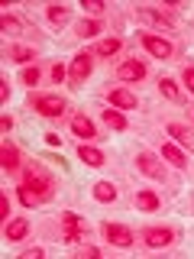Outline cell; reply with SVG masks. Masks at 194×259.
I'll return each instance as SVG.
<instances>
[{
  "label": "cell",
  "mask_w": 194,
  "mask_h": 259,
  "mask_svg": "<svg viewBox=\"0 0 194 259\" xmlns=\"http://www.w3.org/2000/svg\"><path fill=\"white\" fill-rule=\"evenodd\" d=\"M107 97H110V104H117V110H133V107H139V97H136L133 91H126V88H113Z\"/></svg>",
  "instance_id": "obj_8"
},
{
  "label": "cell",
  "mask_w": 194,
  "mask_h": 259,
  "mask_svg": "<svg viewBox=\"0 0 194 259\" xmlns=\"http://www.w3.org/2000/svg\"><path fill=\"white\" fill-rule=\"evenodd\" d=\"M71 130H75V136H81V140H94L97 136L94 120L87 117V113H75V117H71Z\"/></svg>",
  "instance_id": "obj_10"
},
{
  "label": "cell",
  "mask_w": 194,
  "mask_h": 259,
  "mask_svg": "<svg viewBox=\"0 0 194 259\" xmlns=\"http://www.w3.org/2000/svg\"><path fill=\"white\" fill-rule=\"evenodd\" d=\"M23 185H26L39 201H45L48 194H52V178H48L39 165H26V172H23Z\"/></svg>",
  "instance_id": "obj_1"
},
{
  "label": "cell",
  "mask_w": 194,
  "mask_h": 259,
  "mask_svg": "<svg viewBox=\"0 0 194 259\" xmlns=\"http://www.w3.org/2000/svg\"><path fill=\"white\" fill-rule=\"evenodd\" d=\"M97 256H101V253H97V249H94V246H87V249H81V259H97Z\"/></svg>",
  "instance_id": "obj_33"
},
{
  "label": "cell",
  "mask_w": 194,
  "mask_h": 259,
  "mask_svg": "<svg viewBox=\"0 0 194 259\" xmlns=\"http://www.w3.org/2000/svg\"><path fill=\"white\" fill-rule=\"evenodd\" d=\"M4 29H7V32H20V29H23V23L16 20V16H10V13H4Z\"/></svg>",
  "instance_id": "obj_27"
},
{
  "label": "cell",
  "mask_w": 194,
  "mask_h": 259,
  "mask_svg": "<svg viewBox=\"0 0 194 259\" xmlns=\"http://www.w3.org/2000/svg\"><path fill=\"white\" fill-rule=\"evenodd\" d=\"M62 237H65V243H78L84 237V224L75 214H62Z\"/></svg>",
  "instance_id": "obj_7"
},
{
  "label": "cell",
  "mask_w": 194,
  "mask_h": 259,
  "mask_svg": "<svg viewBox=\"0 0 194 259\" xmlns=\"http://www.w3.org/2000/svg\"><path fill=\"white\" fill-rule=\"evenodd\" d=\"M32 107L42 113V117H62L68 104H65L62 97H55V94H42V97H36V101H32Z\"/></svg>",
  "instance_id": "obj_4"
},
{
  "label": "cell",
  "mask_w": 194,
  "mask_h": 259,
  "mask_svg": "<svg viewBox=\"0 0 194 259\" xmlns=\"http://www.w3.org/2000/svg\"><path fill=\"white\" fill-rule=\"evenodd\" d=\"M181 78H184V88H188V91L194 94V68H191V65H188V68L181 71Z\"/></svg>",
  "instance_id": "obj_29"
},
{
  "label": "cell",
  "mask_w": 194,
  "mask_h": 259,
  "mask_svg": "<svg viewBox=\"0 0 194 259\" xmlns=\"http://www.w3.org/2000/svg\"><path fill=\"white\" fill-rule=\"evenodd\" d=\"M91 68H94L91 52H78L75 59H71V65H68V78H71V81H81V78L91 75Z\"/></svg>",
  "instance_id": "obj_6"
},
{
  "label": "cell",
  "mask_w": 194,
  "mask_h": 259,
  "mask_svg": "<svg viewBox=\"0 0 194 259\" xmlns=\"http://www.w3.org/2000/svg\"><path fill=\"white\" fill-rule=\"evenodd\" d=\"M104 240H107L110 246L126 249V246H133V230L123 227V224H104Z\"/></svg>",
  "instance_id": "obj_3"
},
{
  "label": "cell",
  "mask_w": 194,
  "mask_h": 259,
  "mask_svg": "<svg viewBox=\"0 0 194 259\" xmlns=\"http://www.w3.org/2000/svg\"><path fill=\"white\" fill-rule=\"evenodd\" d=\"M117 78H120V81H142V78H146V65L136 62V59H126V62L117 68Z\"/></svg>",
  "instance_id": "obj_9"
},
{
  "label": "cell",
  "mask_w": 194,
  "mask_h": 259,
  "mask_svg": "<svg viewBox=\"0 0 194 259\" xmlns=\"http://www.w3.org/2000/svg\"><path fill=\"white\" fill-rule=\"evenodd\" d=\"M45 143H48V146H59L62 140H59V136H55V133H45Z\"/></svg>",
  "instance_id": "obj_35"
},
{
  "label": "cell",
  "mask_w": 194,
  "mask_h": 259,
  "mask_svg": "<svg viewBox=\"0 0 194 259\" xmlns=\"http://www.w3.org/2000/svg\"><path fill=\"white\" fill-rule=\"evenodd\" d=\"M142 240H146V246H152V249H162V246H172V240H175V230H172V227H149Z\"/></svg>",
  "instance_id": "obj_5"
},
{
  "label": "cell",
  "mask_w": 194,
  "mask_h": 259,
  "mask_svg": "<svg viewBox=\"0 0 194 259\" xmlns=\"http://www.w3.org/2000/svg\"><path fill=\"white\" fill-rule=\"evenodd\" d=\"M39 78H42V71H39V68H26V71H23V84H26V88H36Z\"/></svg>",
  "instance_id": "obj_26"
},
{
  "label": "cell",
  "mask_w": 194,
  "mask_h": 259,
  "mask_svg": "<svg viewBox=\"0 0 194 259\" xmlns=\"http://www.w3.org/2000/svg\"><path fill=\"white\" fill-rule=\"evenodd\" d=\"M142 49H146V52H152L156 59H168V55H172V46H168L165 39H159V36H149V32L142 36Z\"/></svg>",
  "instance_id": "obj_11"
},
{
  "label": "cell",
  "mask_w": 194,
  "mask_h": 259,
  "mask_svg": "<svg viewBox=\"0 0 194 259\" xmlns=\"http://www.w3.org/2000/svg\"><path fill=\"white\" fill-rule=\"evenodd\" d=\"M101 29H104V23H101V20H91V16H87V20H81L78 26H75V32H78L81 39H87V36H97Z\"/></svg>",
  "instance_id": "obj_17"
},
{
  "label": "cell",
  "mask_w": 194,
  "mask_h": 259,
  "mask_svg": "<svg viewBox=\"0 0 194 259\" xmlns=\"http://www.w3.org/2000/svg\"><path fill=\"white\" fill-rule=\"evenodd\" d=\"M23 259H42V246H29V249H23Z\"/></svg>",
  "instance_id": "obj_30"
},
{
  "label": "cell",
  "mask_w": 194,
  "mask_h": 259,
  "mask_svg": "<svg viewBox=\"0 0 194 259\" xmlns=\"http://www.w3.org/2000/svg\"><path fill=\"white\" fill-rule=\"evenodd\" d=\"M159 91H162V97H168L172 104H181V91H178V84L172 78H162L159 81Z\"/></svg>",
  "instance_id": "obj_19"
},
{
  "label": "cell",
  "mask_w": 194,
  "mask_h": 259,
  "mask_svg": "<svg viewBox=\"0 0 194 259\" xmlns=\"http://www.w3.org/2000/svg\"><path fill=\"white\" fill-rule=\"evenodd\" d=\"M188 113H191V120H194V107H191V110H188Z\"/></svg>",
  "instance_id": "obj_36"
},
{
  "label": "cell",
  "mask_w": 194,
  "mask_h": 259,
  "mask_svg": "<svg viewBox=\"0 0 194 259\" xmlns=\"http://www.w3.org/2000/svg\"><path fill=\"white\" fill-rule=\"evenodd\" d=\"M0 152H4V168H7V172H13V168L20 165V149H16L13 143H4V149H0Z\"/></svg>",
  "instance_id": "obj_20"
},
{
  "label": "cell",
  "mask_w": 194,
  "mask_h": 259,
  "mask_svg": "<svg viewBox=\"0 0 194 259\" xmlns=\"http://www.w3.org/2000/svg\"><path fill=\"white\" fill-rule=\"evenodd\" d=\"M81 7H84L87 13H94V16H101V13H104V4H101V0H84Z\"/></svg>",
  "instance_id": "obj_28"
},
{
  "label": "cell",
  "mask_w": 194,
  "mask_h": 259,
  "mask_svg": "<svg viewBox=\"0 0 194 259\" xmlns=\"http://www.w3.org/2000/svg\"><path fill=\"white\" fill-rule=\"evenodd\" d=\"M45 16H48V23H65L68 20V7H48Z\"/></svg>",
  "instance_id": "obj_25"
},
{
  "label": "cell",
  "mask_w": 194,
  "mask_h": 259,
  "mask_svg": "<svg viewBox=\"0 0 194 259\" xmlns=\"http://www.w3.org/2000/svg\"><path fill=\"white\" fill-rule=\"evenodd\" d=\"M94 52H97V55H104V59H107V55L120 52V39H117V36H110V39H101V42L94 46Z\"/></svg>",
  "instance_id": "obj_24"
},
{
  "label": "cell",
  "mask_w": 194,
  "mask_h": 259,
  "mask_svg": "<svg viewBox=\"0 0 194 259\" xmlns=\"http://www.w3.org/2000/svg\"><path fill=\"white\" fill-rule=\"evenodd\" d=\"M162 159H168L175 168H188V156H184V152L178 149V146H172V143L162 146Z\"/></svg>",
  "instance_id": "obj_14"
},
{
  "label": "cell",
  "mask_w": 194,
  "mask_h": 259,
  "mask_svg": "<svg viewBox=\"0 0 194 259\" xmlns=\"http://www.w3.org/2000/svg\"><path fill=\"white\" fill-rule=\"evenodd\" d=\"M0 97H4V101H10V84H7V81H0Z\"/></svg>",
  "instance_id": "obj_34"
},
{
  "label": "cell",
  "mask_w": 194,
  "mask_h": 259,
  "mask_svg": "<svg viewBox=\"0 0 194 259\" xmlns=\"http://www.w3.org/2000/svg\"><path fill=\"white\" fill-rule=\"evenodd\" d=\"M168 136H175L178 143L184 146V149H194V133L188 126H181V123H168Z\"/></svg>",
  "instance_id": "obj_15"
},
{
  "label": "cell",
  "mask_w": 194,
  "mask_h": 259,
  "mask_svg": "<svg viewBox=\"0 0 194 259\" xmlns=\"http://www.w3.org/2000/svg\"><path fill=\"white\" fill-rule=\"evenodd\" d=\"M65 75H68L65 65H55V68H52V81H65Z\"/></svg>",
  "instance_id": "obj_32"
},
{
  "label": "cell",
  "mask_w": 194,
  "mask_h": 259,
  "mask_svg": "<svg viewBox=\"0 0 194 259\" xmlns=\"http://www.w3.org/2000/svg\"><path fill=\"white\" fill-rule=\"evenodd\" d=\"M136 207H139V210H159V194L139 191V194H136Z\"/></svg>",
  "instance_id": "obj_23"
},
{
  "label": "cell",
  "mask_w": 194,
  "mask_h": 259,
  "mask_svg": "<svg viewBox=\"0 0 194 259\" xmlns=\"http://www.w3.org/2000/svg\"><path fill=\"white\" fill-rule=\"evenodd\" d=\"M136 16H139V20H146V23H152V26H159V29H168V26H172V20H168L165 13L152 10V7H139V10H136Z\"/></svg>",
  "instance_id": "obj_12"
},
{
  "label": "cell",
  "mask_w": 194,
  "mask_h": 259,
  "mask_svg": "<svg viewBox=\"0 0 194 259\" xmlns=\"http://www.w3.org/2000/svg\"><path fill=\"white\" fill-rule=\"evenodd\" d=\"M136 168H139L142 175L156 178V182H165V178H168L165 165H162V159H159V156H149V152H142V156H136Z\"/></svg>",
  "instance_id": "obj_2"
},
{
  "label": "cell",
  "mask_w": 194,
  "mask_h": 259,
  "mask_svg": "<svg viewBox=\"0 0 194 259\" xmlns=\"http://www.w3.org/2000/svg\"><path fill=\"white\" fill-rule=\"evenodd\" d=\"M7 214H10V198L0 194V217H7Z\"/></svg>",
  "instance_id": "obj_31"
},
{
  "label": "cell",
  "mask_w": 194,
  "mask_h": 259,
  "mask_svg": "<svg viewBox=\"0 0 194 259\" xmlns=\"http://www.w3.org/2000/svg\"><path fill=\"white\" fill-rule=\"evenodd\" d=\"M26 233H29V224L23 221V217H16V221H10V224H7L4 237L10 240V243H20V240H26Z\"/></svg>",
  "instance_id": "obj_13"
},
{
  "label": "cell",
  "mask_w": 194,
  "mask_h": 259,
  "mask_svg": "<svg viewBox=\"0 0 194 259\" xmlns=\"http://www.w3.org/2000/svg\"><path fill=\"white\" fill-rule=\"evenodd\" d=\"M32 55H36V52H32L29 46H10V49H7V59H10V62H20V65L32 62Z\"/></svg>",
  "instance_id": "obj_18"
},
{
  "label": "cell",
  "mask_w": 194,
  "mask_h": 259,
  "mask_svg": "<svg viewBox=\"0 0 194 259\" xmlns=\"http://www.w3.org/2000/svg\"><path fill=\"white\" fill-rule=\"evenodd\" d=\"M94 198L101 201V204L117 201V185H113V182H97V185H94Z\"/></svg>",
  "instance_id": "obj_16"
},
{
  "label": "cell",
  "mask_w": 194,
  "mask_h": 259,
  "mask_svg": "<svg viewBox=\"0 0 194 259\" xmlns=\"http://www.w3.org/2000/svg\"><path fill=\"white\" fill-rule=\"evenodd\" d=\"M78 156L84 159L87 165H94V168H97V165H104V152H101V149H94V146H81Z\"/></svg>",
  "instance_id": "obj_22"
},
{
  "label": "cell",
  "mask_w": 194,
  "mask_h": 259,
  "mask_svg": "<svg viewBox=\"0 0 194 259\" xmlns=\"http://www.w3.org/2000/svg\"><path fill=\"white\" fill-rule=\"evenodd\" d=\"M104 123H107L110 130H117V133H120V130H126V117H123L120 110L107 107V110H104Z\"/></svg>",
  "instance_id": "obj_21"
}]
</instances>
